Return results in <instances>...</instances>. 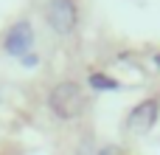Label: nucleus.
<instances>
[{"instance_id":"3","label":"nucleus","mask_w":160,"mask_h":155,"mask_svg":"<svg viewBox=\"0 0 160 155\" xmlns=\"http://www.w3.org/2000/svg\"><path fill=\"white\" fill-rule=\"evenodd\" d=\"M158 116H160V102L158 99H143V102H138V104L129 110V116H127V130H129V133H149V130L155 127Z\"/></svg>"},{"instance_id":"1","label":"nucleus","mask_w":160,"mask_h":155,"mask_svg":"<svg viewBox=\"0 0 160 155\" xmlns=\"http://www.w3.org/2000/svg\"><path fill=\"white\" fill-rule=\"evenodd\" d=\"M84 102H87V99H84V90H82L76 82H59V85H53L51 93H48V107H51L59 119H65V121L82 116Z\"/></svg>"},{"instance_id":"2","label":"nucleus","mask_w":160,"mask_h":155,"mask_svg":"<svg viewBox=\"0 0 160 155\" xmlns=\"http://www.w3.org/2000/svg\"><path fill=\"white\" fill-rule=\"evenodd\" d=\"M45 23L56 31V34H70L79 23V8L76 0H48L45 3Z\"/></svg>"},{"instance_id":"5","label":"nucleus","mask_w":160,"mask_h":155,"mask_svg":"<svg viewBox=\"0 0 160 155\" xmlns=\"http://www.w3.org/2000/svg\"><path fill=\"white\" fill-rule=\"evenodd\" d=\"M90 82H93V88H118V82L104 79V73H93V76H90Z\"/></svg>"},{"instance_id":"4","label":"nucleus","mask_w":160,"mask_h":155,"mask_svg":"<svg viewBox=\"0 0 160 155\" xmlns=\"http://www.w3.org/2000/svg\"><path fill=\"white\" fill-rule=\"evenodd\" d=\"M25 45H31V25H28V23H17V25L8 31V37H6V48H8L11 54H22Z\"/></svg>"},{"instance_id":"6","label":"nucleus","mask_w":160,"mask_h":155,"mask_svg":"<svg viewBox=\"0 0 160 155\" xmlns=\"http://www.w3.org/2000/svg\"><path fill=\"white\" fill-rule=\"evenodd\" d=\"M155 62H158V65H160V54H158V56H155Z\"/></svg>"}]
</instances>
